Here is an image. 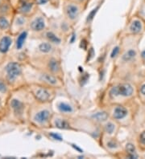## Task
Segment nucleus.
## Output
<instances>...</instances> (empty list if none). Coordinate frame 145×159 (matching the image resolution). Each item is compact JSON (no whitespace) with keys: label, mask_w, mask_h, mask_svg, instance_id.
I'll use <instances>...</instances> for the list:
<instances>
[{"label":"nucleus","mask_w":145,"mask_h":159,"mask_svg":"<svg viewBox=\"0 0 145 159\" xmlns=\"http://www.w3.org/2000/svg\"><path fill=\"white\" fill-rule=\"evenodd\" d=\"M0 78L5 80L13 90L20 89L27 84L23 66L18 60H4L0 63Z\"/></svg>","instance_id":"nucleus-1"},{"label":"nucleus","mask_w":145,"mask_h":159,"mask_svg":"<svg viewBox=\"0 0 145 159\" xmlns=\"http://www.w3.org/2000/svg\"><path fill=\"white\" fill-rule=\"evenodd\" d=\"M6 105H7L8 113L13 118L12 120L16 122H23L27 109L26 103L19 97H13L11 95Z\"/></svg>","instance_id":"nucleus-2"},{"label":"nucleus","mask_w":145,"mask_h":159,"mask_svg":"<svg viewBox=\"0 0 145 159\" xmlns=\"http://www.w3.org/2000/svg\"><path fill=\"white\" fill-rule=\"evenodd\" d=\"M28 91L39 102L45 103L52 99V91L48 87L44 86L43 84H31L28 85Z\"/></svg>","instance_id":"nucleus-3"},{"label":"nucleus","mask_w":145,"mask_h":159,"mask_svg":"<svg viewBox=\"0 0 145 159\" xmlns=\"http://www.w3.org/2000/svg\"><path fill=\"white\" fill-rule=\"evenodd\" d=\"M14 36L11 32H5L0 37V63L6 60V57L14 46Z\"/></svg>","instance_id":"nucleus-4"},{"label":"nucleus","mask_w":145,"mask_h":159,"mask_svg":"<svg viewBox=\"0 0 145 159\" xmlns=\"http://www.w3.org/2000/svg\"><path fill=\"white\" fill-rule=\"evenodd\" d=\"M29 17L16 12V13L14 14L13 17H12V27H11L10 32L12 35H15L19 33V32H20L21 31H23V30L27 29Z\"/></svg>","instance_id":"nucleus-5"},{"label":"nucleus","mask_w":145,"mask_h":159,"mask_svg":"<svg viewBox=\"0 0 145 159\" xmlns=\"http://www.w3.org/2000/svg\"><path fill=\"white\" fill-rule=\"evenodd\" d=\"M36 4L34 0L31 1H26V0H16V5H14L15 10L17 13L21 14L23 16L31 17L33 14L36 11Z\"/></svg>","instance_id":"nucleus-6"},{"label":"nucleus","mask_w":145,"mask_h":159,"mask_svg":"<svg viewBox=\"0 0 145 159\" xmlns=\"http://www.w3.org/2000/svg\"><path fill=\"white\" fill-rule=\"evenodd\" d=\"M45 17L40 14H37V11L33 14L31 17H29V23L27 29L34 33H40L45 29Z\"/></svg>","instance_id":"nucleus-7"},{"label":"nucleus","mask_w":145,"mask_h":159,"mask_svg":"<svg viewBox=\"0 0 145 159\" xmlns=\"http://www.w3.org/2000/svg\"><path fill=\"white\" fill-rule=\"evenodd\" d=\"M81 4L74 0H65L64 3V11L66 17L70 20H75L79 16Z\"/></svg>","instance_id":"nucleus-8"},{"label":"nucleus","mask_w":145,"mask_h":159,"mask_svg":"<svg viewBox=\"0 0 145 159\" xmlns=\"http://www.w3.org/2000/svg\"><path fill=\"white\" fill-rule=\"evenodd\" d=\"M12 88L10 86L9 84L2 78H0V101L2 105H6L8 99L10 98L12 91Z\"/></svg>","instance_id":"nucleus-9"},{"label":"nucleus","mask_w":145,"mask_h":159,"mask_svg":"<svg viewBox=\"0 0 145 159\" xmlns=\"http://www.w3.org/2000/svg\"><path fill=\"white\" fill-rule=\"evenodd\" d=\"M110 93L114 96L129 97L133 93V88L129 84H120L113 88Z\"/></svg>","instance_id":"nucleus-10"},{"label":"nucleus","mask_w":145,"mask_h":159,"mask_svg":"<svg viewBox=\"0 0 145 159\" xmlns=\"http://www.w3.org/2000/svg\"><path fill=\"white\" fill-rule=\"evenodd\" d=\"M28 29H24L15 35L14 39V49L17 52H20L25 45L26 40L28 37Z\"/></svg>","instance_id":"nucleus-11"},{"label":"nucleus","mask_w":145,"mask_h":159,"mask_svg":"<svg viewBox=\"0 0 145 159\" xmlns=\"http://www.w3.org/2000/svg\"><path fill=\"white\" fill-rule=\"evenodd\" d=\"M50 120V112L47 109H42L33 115L32 120L36 124L40 125H44Z\"/></svg>","instance_id":"nucleus-12"},{"label":"nucleus","mask_w":145,"mask_h":159,"mask_svg":"<svg viewBox=\"0 0 145 159\" xmlns=\"http://www.w3.org/2000/svg\"><path fill=\"white\" fill-rule=\"evenodd\" d=\"M39 78H40L41 83L46 84V85L56 86L58 85V83H59L57 78L48 72H41V73H39Z\"/></svg>","instance_id":"nucleus-13"},{"label":"nucleus","mask_w":145,"mask_h":159,"mask_svg":"<svg viewBox=\"0 0 145 159\" xmlns=\"http://www.w3.org/2000/svg\"><path fill=\"white\" fill-rule=\"evenodd\" d=\"M13 16H0V30L3 33L10 32Z\"/></svg>","instance_id":"nucleus-14"},{"label":"nucleus","mask_w":145,"mask_h":159,"mask_svg":"<svg viewBox=\"0 0 145 159\" xmlns=\"http://www.w3.org/2000/svg\"><path fill=\"white\" fill-rule=\"evenodd\" d=\"M128 114V110L123 106H117L113 112V117L114 119H123Z\"/></svg>","instance_id":"nucleus-15"},{"label":"nucleus","mask_w":145,"mask_h":159,"mask_svg":"<svg viewBox=\"0 0 145 159\" xmlns=\"http://www.w3.org/2000/svg\"><path fill=\"white\" fill-rule=\"evenodd\" d=\"M48 68L49 72H52L53 73H56L60 70V63L55 59H51L48 62Z\"/></svg>","instance_id":"nucleus-16"},{"label":"nucleus","mask_w":145,"mask_h":159,"mask_svg":"<svg viewBox=\"0 0 145 159\" xmlns=\"http://www.w3.org/2000/svg\"><path fill=\"white\" fill-rule=\"evenodd\" d=\"M45 38L48 40V42L52 43H60V39L55 33H53L52 31H47L45 33Z\"/></svg>","instance_id":"nucleus-17"},{"label":"nucleus","mask_w":145,"mask_h":159,"mask_svg":"<svg viewBox=\"0 0 145 159\" xmlns=\"http://www.w3.org/2000/svg\"><path fill=\"white\" fill-rule=\"evenodd\" d=\"M38 49L41 52L47 54V53H49L52 52V45L51 44L50 42H44V43H41V44L39 45Z\"/></svg>","instance_id":"nucleus-18"},{"label":"nucleus","mask_w":145,"mask_h":159,"mask_svg":"<svg viewBox=\"0 0 145 159\" xmlns=\"http://www.w3.org/2000/svg\"><path fill=\"white\" fill-rule=\"evenodd\" d=\"M58 109H60L61 113H72L73 112V108L66 103L60 102L58 105Z\"/></svg>","instance_id":"nucleus-19"},{"label":"nucleus","mask_w":145,"mask_h":159,"mask_svg":"<svg viewBox=\"0 0 145 159\" xmlns=\"http://www.w3.org/2000/svg\"><path fill=\"white\" fill-rule=\"evenodd\" d=\"M141 28V23L139 20H135V21L132 22V25L130 27V29H131V31L133 33H138V32H139Z\"/></svg>","instance_id":"nucleus-20"},{"label":"nucleus","mask_w":145,"mask_h":159,"mask_svg":"<svg viewBox=\"0 0 145 159\" xmlns=\"http://www.w3.org/2000/svg\"><path fill=\"white\" fill-rule=\"evenodd\" d=\"M55 124H56V126L57 128L64 129H70V125L64 119H57L56 120Z\"/></svg>","instance_id":"nucleus-21"},{"label":"nucleus","mask_w":145,"mask_h":159,"mask_svg":"<svg viewBox=\"0 0 145 159\" xmlns=\"http://www.w3.org/2000/svg\"><path fill=\"white\" fill-rule=\"evenodd\" d=\"M136 56V52H135V51L134 50H129L127 52L124 54L123 56V60L125 61H130V60H133L134 58Z\"/></svg>","instance_id":"nucleus-22"},{"label":"nucleus","mask_w":145,"mask_h":159,"mask_svg":"<svg viewBox=\"0 0 145 159\" xmlns=\"http://www.w3.org/2000/svg\"><path fill=\"white\" fill-rule=\"evenodd\" d=\"M94 117L97 120H99V121H104V120H106V119H107L108 115H107L106 113H105V112H100V113H96V114L94 116Z\"/></svg>","instance_id":"nucleus-23"},{"label":"nucleus","mask_w":145,"mask_h":159,"mask_svg":"<svg viewBox=\"0 0 145 159\" xmlns=\"http://www.w3.org/2000/svg\"><path fill=\"white\" fill-rule=\"evenodd\" d=\"M105 129H106V132L107 134H112L114 132V125L113 123L111 122H109L105 126Z\"/></svg>","instance_id":"nucleus-24"},{"label":"nucleus","mask_w":145,"mask_h":159,"mask_svg":"<svg viewBox=\"0 0 145 159\" xmlns=\"http://www.w3.org/2000/svg\"><path fill=\"white\" fill-rule=\"evenodd\" d=\"M127 150L129 152L130 154H135V146L132 144H128L127 145Z\"/></svg>","instance_id":"nucleus-25"},{"label":"nucleus","mask_w":145,"mask_h":159,"mask_svg":"<svg viewBox=\"0 0 145 159\" xmlns=\"http://www.w3.org/2000/svg\"><path fill=\"white\" fill-rule=\"evenodd\" d=\"M34 2H36L37 6H39V5H45V4L48 3L49 0H34Z\"/></svg>","instance_id":"nucleus-26"},{"label":"nucleus","mask_w":145,"mask_h":159,"mask_svg":"<svg viewBox=\"0 0 145 159\" xmlns=\"http://www.w3.org/2000/svg\"><path fill=\"white\" fill-rule=\"evenodd\" d=\"M118 52H119V48H118V47H116V48H114V50L112 51V52H111V57H112V58L116 57Z\"/></svg>","instance_id":"nucleus-27"},{"label":"nucleus","mask_w":145,"mask_h":159,"mask_svg":"<svg viewBox=\"0 0 145 159\" xmlns=\"http://www.w3.org/2000/svg\"><path fill=\"white\" fill-rule=\"evenodd\" d=\"M140 142H141L142 144H143V145H145V131L144 132H143L141 134V135H140Z\"/></svg>","instance_id":"nucleus-28"},{"label":"nucleus","mask_w":145,"mask_h":159,"mask_svg":"<svg viewBox=\"0 0 145 159\" xmlns=\"http://www.w3.org/2000/svg\"><path fill=\"white\" fill-rule=\"evenodd\" d=\"M108 146H109V147H111V148L116 147V143H115V142H114V140H112L111 142H109Z\"/></svg>","instance_id":"nucleus-29"},{"label":"nucleus","mask_w":145,"mask_h":159,"mask_svg":"<svg viewBox=\"0 0 145 159\" xmlns=\"http://www.w3.org/2000/svg\"><path fill=\"white\" fill-rule=\"evenodd\" d=\"M140 91H141L142 94H143V95L145 96V84H143V86L141 87V89H140Z\"/></svg>","instance_id":"nucleus-30"},{"label":"nucleus","mask_w":145,"mask_h":159,"mask_svg":"<svg viewBox=\"0 0 145 159\" xmlns=\"http://www.w3.org/2000/svg\"><path fill=\"white\" fill-rule=\"evenodd\" d=\"M74 1H76V2H78V3H80V4H82V3H84L85 1H87V0H74Z\"/></svg>","instance_id":"nucleus-31"},{"label":"nucleus","mask_w":145,"mask_h":159,"mask_svg":"<svg viewBox=\"0 0 145 159\" xmlns=\"http://www.w3.org/2000/svg\"><path fill=\"white\" fill-rule=\"evenodd\" d=\"M52 136L54 138H56V139L58 140H61V138H60V136H58V135H56V134H52Z\"/></svg>","instance_id":"nucleus-32"},{"label":"nucleus","mask_w":145,"mask_h":159,"mask_svg":"<svg viewBox=\"0 0 145 159\" xmlns=\"http://www.w3.org/2000/svg\"><path fill=\"white\" fill-rule=\"evenodd\" d=\"M2 108H3V105H2V103L0 101V115L2 114Z\"/></svg>","instance_id":"nucleus-33"},{"label":"nucleus","mask_w":145,"mask_h":159,"mask_svg":"<svg viewBox=\"0 0 145 159\" xmlns=\"http://www.w3.org/2000/svg\"><path fill=\"white\" fill-rule=\"evenodd\" d=\"M142 57H143V59H145V50L142 52Z\"/></svg>","instance_id":"nucleus-34"},{"label":"nucleus","mask_w":145,"mask_h":159,"mask_svg":"<svg viewBox=\"0 0 145 159\" xmlns=\"http://www.w3.org/2000/svg\"><path fill=\"white\" fill-rule=\"evenodd\" d=\"M2 34H3V32H2V31H1V30H0V37L2 36Z\"/></svg>","instance_id":"nucleus-35"},{"label":"nucleus","mask_w":145,"mask_h":159,"mask_svg":"<svg viewBox=\"0 0 145 159\" xmlns=\"http://www.w3.org/2000/svg\"><path fill=\"white\" fill-rule=\"evenodd\" d=\"M1 3H2V0H0V5H1Z\"/></svg>","instance_id":"nucleus-36"},{"label":"nucleus","mask_w":145,"mask_h":159,"mask_svg":"<svg viewBox=\"0 0 145 159\" xmlns=\"http://www.w3.org/2000/svg\"><path fill=\"white\" fill-rule=\"evenodd\" d=\"M26 1H31V0H26Z\"/></svg>","instance_id":"nucleus-37"}]
</instances>
